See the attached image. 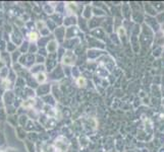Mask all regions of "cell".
Masks as SVG:
<instances>
[{"mask_svg":"<svg viewBox=\"0 0 164 152\" xmlns=\"http://www.w3.org/2000/svg\"><path fill=\"white\" fill-rule=\"evenodd\" d=\"M34 78H35V80L37 81L38 83L43 84V83L47 80V75L43 71L42 72H38V73L34 74Z\"/></svg>","mask_w":164,"mask_h":152,"instance_id":"obj_3","label":"cell"},{"mask_svg":"<svg viewBox=\"0 0 164 152\" xmlns=\"http://www.w3.org/2000/svg\"><path fill=\"white\" fill-rule=\"evenodd\" d=\"M36 101L34 98H29L27 100H23L21 101V106L25 108L26 110H31V108H33V106H35Z\"/></svg>","mask_w":164,"mask_h":152,"instance_id":"obj_4","label":"cell"},{"mask_svg":"<svg viewBox=\"0 0 164 152\" xmlns=\"http://www.w3.org/2000/svg\"><path fill=\"white\" fill-rule=\"evenodd\" d=\"M57 48H58V43L56 42V40H52V41H49V43L47 44V51L48 53H55L57 51Z\"/></svg>","mask_w":164,"mask_h":152,"instance_id":"obj_2","label":"cell"},{"mask_svg":"<svg viewBox=\"0 0 164 152\" xmlns=\"http://www.w3.org/2000/svg\"><path fill=\"white\" fill-rule=\"evenodd\" d=\"M60 152H64V151H60Z\"/></svg>","mask_w":164,"mask_h":152,"instance_id":"obj_8","label":"cell"},{"mask_svg":"<svg viewBox=\"0 0 164 152\" xmlns=\"http://www.w3.org/2000/svg\"><path fill=\"white\" fill-rule=\"evenodd\" d=\"M36 26H37V28H38L39 30H42L43 28H46V23H45L44 21L38 20L37 22H36Z\"/></svg>","mask_w":164,"mask_h":152,"instance_id":"obj_7","label":"cell"},{"mask_svg":"<svg viewBox=\"0 0 164 152\" xmlns=\"http://www.w3.org/2000/svg\"><path fill=\"white\" fill-rule=\"evenodd\" d=\"M27 37H28L29 41L33 43V42H36V41H38V40H39V38H40V35H39V34L36 32V30H32V32H29Z\"/></svg>","mask_w":164,"mask_h":152,"instance_id":"obj_5","label":"cell"},{"mask_svg":"<svg viewBox=\"0 0 164 152\" xmlns=\"http://www.w3.org/2000/svg\"><path fill=\"white\" fill-rule=\"evenodd\" d=\"M75 82H77V85L79 86V87H85V86L87 85V79L85 78V77H83V76L77 77Z\"/></svg>","mask_w":164,"mask_h":152,"instance_id":"obj_6","label":"cell"},{"mask_svg":"<svg viewBox=\"0 0 164 152\" xmlns=\"http://www.w3.org/2000/svg\"><path fill=\"white\" fill-rule=\"evenodd\" d=\"M75 54H73V52H70V51L66 52L63 55V57H62V62H63V64L67 65V66L73 65L75 64Z\"/></svg>","mask_w":164,"mask_h":152,"instance_id":"obj_1","label":"cell"}]
</instances>
